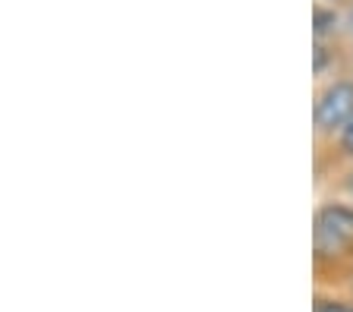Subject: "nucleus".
Instances as JSON below:
<instances>
[{
	"label": "nucleus",
	"mask_w": 353,
	"mask_h": 312,
	"mask_svg": "<svg viewBox=\"0 0 353 312\" xmlns=\"http://www.w3.org/2000/svg\"><path fill=\"white\" fill-rule=\"evenodd\" d=\"M353 240V208L347 205H325L316 215V231H312V243H316L319 259H334L350 246Z\"/></svg>",
	"instance_id": "obj_1"
},
{
	"label": "nucleus",
	"mask_w": 353,
	"mask_h": 312,
	"mask_svg": "<svg viewBox=\"0 0 353 312\" xmlns=\"http://www.w3.org/2000/svg\"><path fill=\"white\" fill-rule=\"evenodd\" d=\"M353 120V82H331L316 101V127L322 133H341Z\"/></svg>",
	"instance_id": "obj_2"
},
{
	"label": "nucleus",
	"mask_w": 353,
	"mask_h": 312,
	"mask_svg": "<svg viewBox=\"0 0 353 312\" xmlns=\"http://www.w3.org/2000/svg\"><path fill=\"white\" fill-rule=\"evenodd\" d=\"M334 23H338V16H334V13H328V10H322V7L316 10V35L319 38H322Z\"/></svg>",
	"instance_id": "obj_3"
},
{
	"label": "nucleus",
	"mask_w": 353,
	"mask_h": 312,
	"mask_svg": "<svg viewBox=\"0 0 353 312\" xmlns=\"http://www.w3.org/2000/svg\"><path fill=\"white\" fill-rule=\"evenodd\" d=\"M316 312H353V306L334 303V300H319V303H316Z\"/></svg>",
	"instance_id": "obj_4"
},
{
	"label": "nucleus",
	"mask_w": 353,
	"mask_h": 312,
	"mask_svg": "<svg viewBox=\"0 0 353 312\" xmlns=\"http://www.w3.org/2000/svg\"><path fill=\"white\" fill-rule=\"evenodd\" d=\"M341 145H344V152L353 158V120L347 123L344 129H341Z\"/></svg>",
	"instance_id": "obj_5"
}]
</instances>
